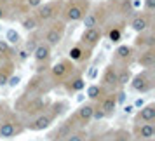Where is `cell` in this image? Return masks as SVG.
<instances>
[{"label":"cell","instance_id":"cell-5","mask_svg":"<svg viewBox=\"0 0 155 141\" xmlns=\"http://www.w3.org/2000/svg\"><path fill=\"white\" fill-rule=\"evenodd\" d=\"M75 70H77L75 63L70 61L68 57H63V59H59L56 64H52L49 68V80H51V84H52V87L63 85V82L70 77Z\"/></svg>","mask_w":155,"mask_h":141},{"label":"cell","instance_id":"cell-45","mask_svg":"<svg viewBox=\"0 0 155 141\" xmlns=\"http://www.w3.org/2000/svg\"><path fill=\"white\" fill-rule=\"evenodd\" d=\"M136 106H143V99H138L136 101Z\"/></svg>","mask_w":155,"mask_h":141},{"label":"cell","instance_id":"cell-29","mask_svg":"<svg viewBox=\"0 0 155 141\" xmlns=\"http://www.w3.org/2000/svg\"><path fill=\"white\" fill-rule=\"evenodd\" d=\"M117 7V11H119L120 18H124V19H127V18H131V16L134 14V4L133 0H122L120 4H117L115 5Z\"/></svg>","mask_w":155,"mask_h":141},{"label":"cell","instance_id":"cell-37","mask_svg":"<svg viewBox=\"0 0 155 141\" xmlns=\"http://www.w3.org/2000/svg\"><path fill=\"white\" fill-rule=\"evenodd\" d=\"M28 56H30V52L25 49V47H23L19 52H16V59H14V61H25V59H26Z\"/></svg>","mask_w":155,"mask_h":141},{"label":"cell","instance_id":"cell-15","mask_svg":"<svg viewBox=\"0 0 155 141\" xmlns=\"http://www.w3.org/2000/svg\"><path fill=\"white\" fill-rule=\"evenodd\" d=\"M117 71H119V66L117 64H106L103 73H101V80L99 84L105 87L106 91H117L119 89V84H117Z\"/></svg>","mask_w":155,"mask_h":141},{"label":"cell","instance_id":"cell-44","mask_svg":"<svg viewBox=\"0 0 155 141\" xmlns=\"http://www.w3.org/2000/svg\"><path fill=\"white\" fill-rule=\"evenodd\" d=\"M106 2H108V4H113V7H115V5H117V4H120L122 0H106Z\"/></svg>","mask_w":155,"mask_h":141},{"label":"cell","instance_id":"cell-17","mask_svg":"<svg viewBox=\"0 0 155 141\" xmlns=\"http://www.w3.org/2000/svg\"><path fill=\"white\" fill-rule=\"evenodd\" d=\"M103 38V30L101 28H84L82 35H80V44H84L89 49H96Z\"/></svg>","mask_w":155,"mask_h":141},{"label":"cell","instance_id":"cell-25","mask_svg":"<svg viewBox=\"0 0 155 141\" xmlns=\"http://www.w3.org/2000/svg\"><path fill=\"white\" fill-rule=\"evenodd\" d=\"M134 122H155V103L141 106V110L134 115Z\"/></svg>","mask_w":155,"mask_h":141},{"label":"cell","instance_id":"cell-22","mask_svg":"<svg viewBox=\"0 0 155 141\" xmlns=\"http://www.w3.org/2000/svg\"><path fill=\"white\" fill-rule=\"evenodd\" d=\"M134 47H138V49H152V47H155V35H153V31H152V28L136 35Z\"/></svg>","mask_w":155,"mask_h":141},{"label":"cell","instance_id":"cell-27","mask_svg":"<svg viewBox=\"0 0 155 141\" xmlns=\"http://www.w3.org/2000/svg\"><path fill=\"white\" fill-rule=\"evenodd\" d=\"M133 78V71L129 66H119V71H117V84H119V89L126 87Z\"/></svg>","mask_w":155,"mask_h":141},{"label":"cell","instance_id":"cell-39","mask_svg":"<svg viewBox=\"0 0 155 141\" xmlns=\"http://www.w3.org/2000/svg\"><path fill=\"white\" fill-rule=\"evenodd\" d=\"M5 18H7V7L0 4V21H4Z\"/></svg>","mask_w":155,"mask_h":141},{"label":"cell","instance_id":"cell-9","mask_svg":"<svg viewBox=\"0 0 155 141\" xmlns=\"http://www.w3.org/2000/svg\"><path fill=\"white\" fill-rule=\"evenodd\" d=\"M52 89L49 78H45V73H35L33 77L28 80V84L25 87L26 96H33V94H49V91Z\"/></svg>","mask_w":155,"mask_h":141},{"label":"cell","instance_id":"cell-42","mask_svg":"<svg viewBox=\"0 0 155 141\" xmlns=\"http://www.w3.org/2000/svg\"><path fill=\"white\" fill-rule=\"evenodd\" d=\"M124 112H126V113H133V112H134V106H133V105L126 106V108H124Z\"/></svg>","mask_w":155,"mask_h":141},{"label":"cell","instance_id":"cell-6","mask_svg":"<svg viewBox=\"0 0 155 141\" xmlns=\"http://www.w3.org/2000/svg\"><path fill=\"white\" fill-rule=\"evenodd\" d=\"M64 0H49V2H42L38 7L33 11V14L37 16V19L40 21V25L44 23H51L58 19V16L61 14Z\"/></svg>","mask_w":155,"mask_h":141},{"label":"cell","instance_id":"cell-7","mask_svg":"<svg viewBox=\"0 0 155 141\" xmlns=\"http://www.w3.org/2000/svg\"><path fill=\"white\" fill-rule=\"evenodd\" d=\"M131 89L134 92H140V94H148V92L153 91L155 87V77H153V70H143L140 73L133 75L131 78Z\"/></svg>","mask_w":155,"mask_h":141},{"label":"cell","instance_id":"cell-10","mask_svg":"<svg viewBox=\"0 0 155 141\" xmlns=\"http://www.w3.org/2000/svg\"><path fill=\"white\" fill-rule=\"evenodd\" d=\"M75 129H78V124H77V120H75V117L70 115V117L64 119L61 124H58V127L49 134V141H63L64 138L70 136Z\"/></svg>","mask_w":155,"mask_h":141},{"label":"cell","instance_id":"cell-14","mask_svg":"<svg viewBox=\"0 0 155 141\" xmlns=\"http://www.w3.org/2000/svg\"><path fill=\"white\" fill-rule=\"evenodd\" d=\"M153 25V14L150 12H136V14L131 16V21H129V26L136 31V33H141V31H147V30L152 28Z\"/></svg>","mask_w":155,"mask_h":141},{"label":"cell","instance_id":"cell-30","mask_svg":"<svg viewBox=\"0 0 155 141\" xmlns=\"http://www.w3.org/2000/svg\"><path fill=\"white\" fill-rule=\"evenodd\" d=\"M40 42H42V40H40V31L33 30V31H30L28 38H26V42H25V49H26L30 54H31V52L35 51V47H37Z\"/></svg>","mask_w":155,"mask_h":141},{"label":"cell","instance_id":"cell-40","mask_svg":"<svg viewBox=\"0 0 155 141\" xmlns=\"http://www.w3.org/2000/svg\"><path fill=\"white\" fill-rule=\"evenodd\" d=\"M19 0H0V4L2 5H5V7H9V5H12V4H18Z\"/></svg>","mask_w":155,"mask_h":141},{"label":"cell","instance_id":"cell-33","mask_svg":"<svg viewBox=\"0 0 155 141\" xmlns=\"http://www.w3.org/2000/svg\"><path fill=\"white\" fill-rule=\"evenodd\" d=\"M0 57H14V54H12V45L7 40H0Z\"/></svg>","mask_w":155,"mask_h":141},{"label":"cell","instance_id":"cell-21","mask_svg":"<svg viewBox=\"0 0 155 141\" xmlns=\"http://www.w3.org/2000/svg\"><path fill=\"white\" fill-rule=\"evenodd\" d=\"M136 63L140 64L143 70H153V66H155V47H152V49H141L138 57H136Z\"/></svg>","mask_w":155,"mask_h":141},{"label":"cell","instance_id":"cell-3","mask_svg":"<svg viewBox=\"0 0 155 141\" xmlns=\"http://www.w3.org/2000/svg\"><path fill=\"white\" fill-rule=\"evenodd\" d=\"M51 103L52 101L47 94H33V96L21 94L14 105V112H18L19 115L26 117V119H33L38 113H42Z\"/></svg>","mask_w":155,"mask_h":141},{"label":"cell","instance_id":"cell-4","mask_svg":"<svg viewBox=\"0 0 155 141\" xmlns=\"http://www.w3.org/2000/svg\"><path fill=\"white\" fill-rule=\"evenodd\" d=\"M91 9V0H64L61 16L64 23H77L82 21L85 12Z\"/></svg>","mask_w":155,"mask_h":141},{"label":"cell","instance_id":"cell-43","mask_svg":"<svg viewBox=\"0 0 155 141\" xmlns=\"http://www.w3.org/2000/svg\"><path fill=\"white\" fill-rule=\"evenodd\" d=\"M96 77V66H92V70L89 71V78H94Z\"/></svg>","mask_w":155,"mask_h":141},{"label":"cell","instance_id":"cell-2","mask_svg":"<svg viewBox=\"0 0 155 141\" xmlns=\"http://www.w3.org/2000/svg\"><path fill=\"white\" fill-rule=\"evenodd\" d=\"M26 131L25 120L14 110H11L5 101H0V138L2 139H12L21 136Z\"/></svg>","mask_w":155,"mask_h":141},{"label":"cell","instance_id":"cell-24","mask_svg":"<svg viewBox=\"0 0 155 141\" xmlns=\"http://www.w3.org/2000/svg\"><path fill=\"white\" fill-rule=\"evenodd\" d=\"M31 54H33V59H35L37 64L49 63L51 54H52V47H51V45H47V44L42 40V42H40V44L35 47V51H33Z\"/></svg>","mask_w":155,"mask_h":141},{"label":"cell","instance_id":"cell-23","mask_svg":"<svg viewBox=\"0 0 155 141\" xmlns=\"http://www.w3.org/2000/svg\"><path fill=\"white\" fill-rule=\"evenodd\" d=\"M99 136H101V141H131L133 139L131 131H127V129H110V131L99 134Z\"/></svg>","mask_w":155,"mask_h":141},{"label":"cell","instance_id":"cell-34","mask_svg":"<svg viewBox=\"0 0 155 141\" xmlns=\"http://www.w3.org/2000/svg\"><path fill=\"white\" fill-rule=\"evenodd\" d=\"M5 40H7L12 47H16V45H19V42H21V37H19V33L16 31V30H9L7 31V37H5Z\"/></svg>","mask_w":155,"mask_h":141},{"label":"cell","instance_id":"cell-8","mask_svg":"<svg viewBox=\"0 0 155 141\" xmlns=\"http://www.w3.org/2000/svg\"><path fill=\"white\" fill-rule=\"evenodd\" d=\"M64 30H66V23L63 19L51 21V25L44 31V37H42L44 42L47 44V45H51V47H58L64 37Z\"/></svg>","mask_w":155,"mask_h":141},{"label":"cell","instance_id":"cell-38","mask_svg":"<svg viewBox=\"0 0 155 141\" xmlns=\"http://www.w3.org/2000/svg\"><path fill=\"white\" fill-rule=\"evenodd\" d=\"M19 82H21V77H19V75H14V73H12V75H11V78H9L7 85H11V87H16V85L19 84Z\"/></svg>","mask_w":155,"mask_h":141},{"label":"cell","instance_id":"cell-20","mask_svg":"<svg viewBox=\"0 0 155 141\" xmlns=\"http://www.w3.org/2000/svg\"><path fill=\"white\" fill-rule=\"evenodd\" d=\"M99 105V108L103 110V113H105L106 117H112L113 113H115V110H117V96H115V91H110L106 92L103 98L99 99V101H96Z\"/></svg>","mask_w":155,"mask_h":141},{"label":"cell","instance_id":"cell-35","mask_svg":"<svg viewBox=\"0 0 155 141\" xmlns=\"http://www.w3.org/2000/svg\"><path fill=\"white\" fill-rule=\"evenodd\" d=\"M103 119H106V115L103 113V110L99 108V105L98 103H94V110H92V120H103Z\"/></svg>","mask_w":155,"mask_h":141},{"label":"cell","instance_id":"cell-41","mask_svg":"<svg viewBox=\"0 0 155 141\" xmlns=\"http://www.w3.org/2000/svg\"><path fill=\"white\" fill-rule=\"evenodd\" d=\"M85 141H101V136L99 134H94V136H87Z\"/></svg>","mask_w":155,"mask_h":141},{"label":"cell","instance_id":"cell-13","mask_svg":"<svg viewBox=\"0 0 155 141\" xmlns=\"http://www.w3.org/2000/svg\"><path fill=\"white\" fill-rule=\"evenodd\" d=\"M134 56H136L134 47L122 44V45H119L117 49L113 51V59H112V63L117 64V66H129V64L133 63Z\"/></svg>","mask_w":155,"mask_h":141},{"label":"cell","instance_id":"cell-36","mask_svg":"<svg viewBox=\"0 0 155 141\" xmlns=\"http://www.w3.org/2000/svg\"><path fill=\"white\" fill-rule=\"evenodd\" d=\"M143 11L153 14L155 12V0H145V2H143Z\"/></svg>","mask_w":155,"mask_h":141},{"label":"cell","instance_id":"cell-16","mask_svg":"<svg viewBox=\"0 0 155 141\" xmlns=\"http://www.w3.org/2000/svg\"><path fill=\"white\" fill-rule=\"evenodd\" d=\"M63 87L68 94H77V92L84 91L85 89V78H84V75H82V71L75 70L70 77L63 82Z\"/></svg>","mask_w":155,"mask_h":141},{"label":"cell","instance_id":"cell-32","mask_svg":"<svg viewBox=\"0 0 155 141\" xmlns=\"http://www.w3.org/2000/svg\"><path fill=\"white\" fill-rule=\"evenodd\" d=\"M87 136H89V134L85 131V127H78V129H75L70 136H66L63 141H85Z\"/></svg>","mask_w":155,"mask_h":141},{"label":"cell","instance_id":"cell-26","mask_svg":"<svg viewBox=\"0 0 155 141\" xmlns=\"http://www.w3.org/2000/svg\"><path fill=\"white\" fill-rule=\"evenodd\" d=\"M106 92H110V91H106L105 87L101 84H91L89 87H87V98H89V101H99V99L105 96Z\"/></svg>","mask_w":155,"mask_h":141},{"label":"cell","instance_id":"cell-11","mask_svg":"<svg viewBox=\"0 0 155 141\" xmlns=\"http://www.w3.org/2000/svg\"><path fill=\"white\" fill-rule=\"evenodd\" d=\"M134 141H150L155 139V126L153 122H134L131 131Z\"/></svg>","mask_w":155,"mask_h":141},{"label":"cell","instance_id":"cell-28","mask_svg":"<svg viewBox=\"0 0 155 141\" xmlns=\"http://www.w3.org/2000/svg\"><path fill=\"white\" fill-rule=\"evenodd\" d=\"M21 26L26 30V31H33V30H38L40 21L37 19V16L33 14V12H31V14L28 12V14H25L21 18Z\"/></svg>","mask_w":155,"mask_h":141},{"label":"cell","instance_id":"cell-19","mask_svg":"<svg viewBox=\"0 0 155 141\" xmlns=\"http://www.w3.org/2000/svg\"><path fill=\"white\" fill-rule=\"evenodd\" d=\"M91 54H92V49H89V47H85L84 44L78 42L70 49L68 59L73 61V63H84V61H87V59L91 57Z\"/></svg>","mask_w":155,"mask_h":141},{"label":"cell","instance_id":"cell-18","mask_svg":"<svg viewBox=\"0 0 155 141\" xmlns=\"http://www.w3.org/2000/svg\"><path fill=\"white\" fill-rule=\"evenodd\" d=\"M92 110H94V101L82 103V105L75 110L73 117H75V120H77L78 127H85L87 124L92 122Z\"/></svg>","mask_w":155,"mask_h":141},{"label":"cell","instance_id":"cell-12","mask_svg":"<svg viewBox=\"0 0 155 141\" xmlns=\"http://www.w3.org/2000/svg\"><path fill=\"white\" fill-rule=\"evenodd\" d=\"M127 25V19L124 18H120L119 21H115L113 19L112 23H106L105 26V31H103V35H106V38L110 40L112 44H119L122 40V37H124V28H126Z\"/></svg>","mask_w":155,"mask_h":141},{"label":"cell","instance_id":"cell-47","mask_svg":"<svg viewBox=\"0 0 155 141\" xmlns=\"http://www.w3.org/2000/svg\"><path fill=\"white\" fill-rule=\"evenodd\" d=\"M131 141H134V139H131Z\"/></svg>","mask_w":155,"mask_h":141},{"label":"cell","instance_id":"cell-31","mask_svg":"<svg viewBox=\"0 0 155 141\" xmlns=\"http://www.w3.org/2000/svg\"><path fill=\"white\" fill-rule=\"evenodd\" d=\"M42 2L44 0H19V2H18V7H19L21 12H26V14H28L30 11H35Z\"/></svg>","mask_w":155,"mask_h":141},{"label":"cell","instance_id":"cell-1","mask_svg":"<svg viewBox=\"0 0 155 141\" xmlns=\"http://www.w3.org/2000/svg\"><path fill=\"white\" fill-rule=\"evenodd\" d=\"M66 110H68V101H63V99L52 101L42 113H38L37 117L26 120V122H25V127H26V131H31V133L45 131V129H49V127L56 122V119H59Z\"/></svg>","mask_w":155,"mask_h":141},{"label":"cell","instance_id":"cell-46","mask_svg":"<svg viewBox=\"0 0 155 141\" xmlns=\"http://www.w3.org/2000/svg\"><path fill=\"white\" fill-rule=\"evenodd\" d=\"M150 141H155V139H150Z\"/></svg>","mask_w":155,"mask_h":141}]
</instances>
